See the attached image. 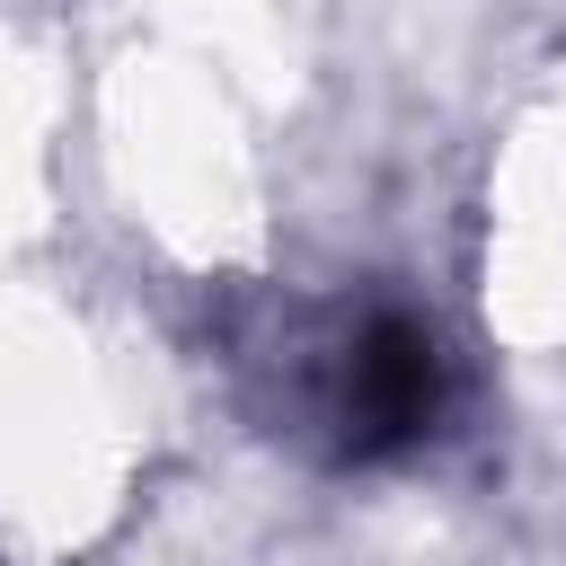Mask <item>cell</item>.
<instances>
[{
  "label": "cell",
  "instance_id": "6da1fadb",
  "mask_svg": "<svg viewBox=\"0 0 566 566\" xmlns=\"http://www.w3.org/2000/svg\"><path fill=\"white\" fill-rule=\"evenodd\" d=\"M239 407L318 469H398L451 416V345L398 292H265L230 318Z\"/></svg>",
  "mask_w": 566,
  "mask_h": 566
}]
</instances>
